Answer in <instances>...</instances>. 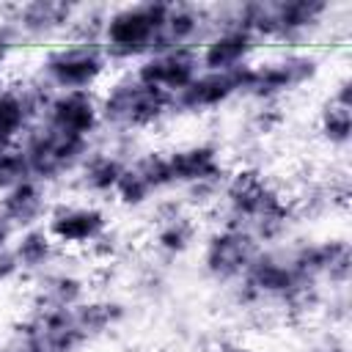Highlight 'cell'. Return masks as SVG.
<instances>
[{"mask_svg":"<svg viewBox=\"0 0 352 352\" xmlns=\"http://www.w3.org/2000/svg\"><path fill=\"white\" fill-rule=\"evenodd\" d=\"M168 3H124L104 14L99 44L113 66H135L140 58L151 55L160 44V28Z\"/></svg>","mask_w":352,"mask_h":352,"instance_id":"obj_4","label":"cell"},{"mask_svg":"<svg viewBox=\"0 0 352 352\" xmlns=\"http://www.w3.org/2000/svg\"><path fill=\"white\" fill-rule=\"evenodd\" d=\"M74 3L63 0H30L16 3L6 8V30L14 36V41H36V44H55L69 36L74 16Z\"/></svg>","mask_w":352,"mask_h":352,"instance_id":"obj_11","label":"cell"},{"mask_svg":"<svg viewBox=\"0 0 352 352\" xmlns=\"http://www.w3.org/2000/svg\"><path fill=\"white\" fill-rule=\"evenodd\" d=\"M11 253L19 264L22 280H30V278H36V275H41L58 264L60 248L55 245V239L50 236V231L44 226H33V228H25L14 236Z\"/></svg>","mask_w":352,"mask_h":352,"instance_id":"obj_25","label":"cell"},{"mask_svg":"<svg viewBox=\"0 0 352 352\" xmlns=\"http://www.w3.org/2000/svg\"><path fill=\"white\" fill-rule=\"evenodd\" d=\"M14 236H16V228L0 214V250H8L11 242H14Z\"/></svg>","mask_w":352,"mask_h":352,"instance_id":"obj_31","label":"cell"},{"mask_svg":"<svg viewBox=\"0 0 352 352\" xmlns=\"http://www.w3.org/2000/svg\"><path fill=\"white\" fill-rule=\"evenodd\" d=\"M16 280H22V272H19V264H16L14 253H11V248L0 250V289L11 286Z\"/></svg>","mask_w":352,"mask_h":352,"instance_id":"obj_28","label":"cell"},{"mask_svg":"<svg viewBox=\"0 0 352 352\" xmlns=\"http://www.w3.org/2000/svg\"><path fill=\"white\" fill-rule=\"evenodd\" d=\"M245 69H231V72H206L201 69L192 82L173 96V116H206L214 113L234 99H242L245 91Z\"/></svg>","mask_w":352,"mask_h":352,"instance_id":"obj_16","label":"cell"},{"mask_svg":"<svg viewBox=\"0 0 352 352\" xmlns=\"http://www.w3.org/2000/svg\"><path fill=\"white\" fill-rule=\"evenodd\" d=\"M44 228L55 239L60 250H80L88 253L107 231H113L110 212L99 201H55Z\"/></svg>","mask_w":352,"mask_h":352,"instance_id":"obj_10","label":"cell"},{"mask_svg":"<svg viewBox=\"0 0 352 352\" xmlns=\"http://www.w3.org/2000/svg\"><path fill=\"white\" fill-rule=\"evenodd\" d=\"M38 121L82 140H94L102 132L99 91H52L44 96Z\"/></svg>","mask_w":352,"mask_h":352,"instance_id":"obj_15","label":"cell"},{"mask_svg":"<svg viewBox=\"0 0 352 352\" xmlns=\"http://www.w3.org/2000/svg\"><path fill=\"white\" fill-rule=\"evenodd\" d=\"M19 146L28 157L30 176L47 187H55L66 179H74L77 168L82 165V160L88 157V151L96 143L63 135V132L41 124V121H36Z\"/></svg>","mask_w":352,"mask_h":352,"instance_id":"obj_7","label":"cell"},{"mask_svg":"<svg viewBox=\"0 0 352 352\" xmlns=\"http://www.w3.org/2000/svg\"><path fill=\"white\" fill-rule=\"evenodd\" d=\"M168 190H170V173H168L165 148H146L129 157L110 201H116L121 209H146L157 201V195Z\"/></svg>","mask_w":352,"mask_h":352,"instance_id":"obj_13","label":"cell"},{"mask_svg":"<svg viewBox=\"0 0 352 352\" xmlns=\"http://www.w3.org/2000/svg\"><path fill=\"white\" fill-rule=\"evenodd\" d=\"M168 157V173H170V190H179L190 195L184 201L187 206H214L223 179L228 173V162L223 160V151L212 140H190L165 148Z\"/></svg>","mask_w":352,"mask_h":352,"instance_id":"obj_6","label":"cell"},{"mask_svg":"<svg viewBox=\"0 0 352 352\" xmlns=\"http://www.w3.org/2000/svg\"><path fill=\"white\" fill-rule=\"evenodd\" d=\"M209 30H212V6L168 3L165 19H162V28H160L157 50H173V47L198 50L201 41L209 36Z\"/></svg>","mask_w":352,"mask_h":352,"instance_id":"obj_21","label":"cell"},{"mask_svg":"<svg viewBox=\"0 0 352 352\" xmlns=\"http://www.w3.org/2000/svg\"><path fill=\"white\" fill-rule=\"evenodd\" d=\"M102 129L116 140L146 135L173 116V99L146 82H140L129 69L107 80L99 91Z\"/></svg>","mask_w":352,"mask_h":352,"instance_id":"obj_2","label":"cell"},{"mask_svg":"<svg viewBox=\"0 0 352 352\" xmlns=\"http://www.w3.org/2000/svg\"><path fill=\"white\" fill-rule=\"evenodd\" d=\"M258 41L236 22L228 19L226 6H212V30L198 47L201 69L206 72H231L239 66H248L256 52Z\"/></svg>","mask_w":352,"mask_h":352,"instance_id":"obj_12","label":"cell"},{"mask_svg":"<svg viewBox=\"0 0 352 352\" xmlns=\"http://www.w3.org/2000/svg\"><path fill=\"white\" fill-rule=\"evenodd\" d=\"M294 264L302 275H308L322 289L330 286L344 292L352 275V245L346 236H324V239H308L289 245Z\"/></svg>","mask_w":352,"mask_h":352,"instance_id":"obj_14","label":"cell"},{"mask_svg":"<svg viewBox=\"0 0 352 352\" xmlns=\"http://www.w3.org/2000/svg\"><path fill=\"white\" fill-rule=\"evenodd\" d=\"M316 138L336 151H344L352 140V82L341 74L316 113Z\"/></svg>","mask_w":352,"mask_h":352,"instance_id":"obj_23","label":"cell"},{"mask_svg":"<svg viewBox=\"0 0 352 352\" xmlns=\"http://www.w3.org/2000/svg\"><path fill=\"white\" fill-rule=\"evenodd\" d=\"M129 157H132V151L126 146H118V143L102 146V143H96L74 173L77 187L91 201H110Z\"/></svg>","mask_w":352,"mask_h":352,"instance_id":"obj_20","label":"cell"},{"mask_svg":"<svg viewBox=\"0 0 352 352\" xmlns=\"http://www.w3.org/2000/svg\"><path fill=\"white\" fill-rule=\"evenodd\" d=\"M214 206L220 212V223L250 231L264 248L283 245L300 220L294 198L258 165L228 168Z\"/></svg>","mask_w":352,"mask_h":352,"instance_id":"obj_1","label":"cell"},{"mask_svg":"<svg viewBox=\"0 0 352 352\" xmlns=\"http://www.w3.org/2000/svg\"><path fill=\"white\" fill-rule=\"evenodd\" d=\"M28 283H30V308H74L91 294L88 278L82 272L58 264L30 278Z\"/></svg>","mask_w":352,"mask_h":352,"instance_id":"obj_22","label":"cell"},{"mask_svg":"<svg viewBox=\"0 0 352 352\" xmlns=\"http://www.w3.org/2000/svg\"><path fill=\"white\" fill-rule=\"evenodd\" d=\"M305 352H349V349H346V341L341 336L330 333V336L316 338L311 346H305Z\"/></svg>","mask_w":352,"mask_h":352,"instance_id":"obj_29","label":"cell"},{"mask_svg":"<svg viewBox=\"0 0 352 352\" xmlns=\"http://www.w3.org/2000/svg\"><path fill=\"white\" fill-rule=\"evenodd\" d=\"M217 352H250V349L245 344H239V341H220Z\"/></svg>","mask_w":352,"mask_h":352,"instance_id":"obj_32","label":"cell"},{"mask_svg":"<svg viewBox=\"0 0 352 352\" xmlns=\"http://www.w3.org/2000/svg\"><path fill=\"white\" fill-rule=\"evenodd\" d=\"M113 69L99 41L91 38H60L36 60L33 80L47 91H99Z\"/></svg>","mask_w":352,"mask_h":352,"instance_id":"obj_3","label":"cell"},{"mask_svg":"<svg viewBox=\"0 0 352 352\" xmlns=\"http://www.w3.org/2000/svg\"><path fill=\"white\" fill-rule=\"evenodd\" d=\"M88 346L72 308H30L11 327V352H82Z\"/></svg>","mask_w":352,"mask_h":352,"instance_id":"obj_8","label":"cell"},{"mask_svg":"<svg viewBox=\"0 0 352 352\" xmlns=\"http://www.w3.org/2000/svg\"><path fill=\"white\" fill-rule=\"evenodd\" d=\"M52 204L55 201L50 198V187L36 179L0 192V214L16 228V234L33 226H44Z\"/></svg>","mask_w":352,"mask_h":352,"instance_id":"obj_24","label":"cell"},{"mask_svg":"<svg viewBox=\"0 0 352 352\" xmlns=\"http://www.w3.org/2000/svg\"><path fill=\"white\" fill-rule=\"evenodd\" d=\"M28 179H33V176H30V165H28V157H25L22 146L3 148L0 151V192L11 190V187H16Z\"/></svg>","mask_w":352,"mask_h":352,"instance_id":"obj_27","label":"cell"},{"mask_svg":"<svg viewBox=\"0 0 352 352\" xmlns=\"http://www.w3.org/2000/svg\"><path fill=\"white\" fill-rule=\"evenodd\" d=\"M261 248L264 245L250 231L231 226V223H217L214 228L201 234L198 264L209 280L234 286L248 272V267L253 264V258L258 256Z\"/></svg>","mask_w":352,"mask_h":352,"instance_id":"obj_9","label":"cell"},{"mask_svg":"<svg viewBox=\"0 0 352 352\" xmlns=\"http://www.w3.org/2000/svg\"><path fill=\"white\" fill-rule=\"evenodd\" d=\"M14 36L6 30V25H0V72L6 69V63L11 60V52H14Z\"/></svg>","mask_w":352,"mask_h":352,"instance_id":"obj_30","label":"cell"},{"mask_svg":"<svg viewBox=\"0 0 352 352\" xmlns=\"http://www.w3.org/2000/svg\"><path fill=\"white\" fill-rule=\"evenodd\" d=\"M201 242V223L195 212L184 201H165L154 209L151 226V245L165 258H179L198 248Z\"/></svg>","mask_w":352,"mask_h":352,"instance_id":"obj_19","label":"cell"},{"mask_svg":"<svg viewBox=\"0 0 352 352\" xmlns=\"http://www.w3.org/2000/svg\"><path fill=\"white\" fill-rule=\"evenodd\" d=\"M322 72V58L308 47L278 50L261 60H250L245 69L242 99L253 104H280L297 91L316 82Z\"/></svg>","mask_w":352,"mask_h":352,"instance_id":"obj_5","label":"cell"},{"mask_svg":"<svg viewBox=\"0 0 352 352\" xmlns=\"http://www.w3.org/2000/svg\"><path fill=\"white\" fill-rule=\"evenodd\" d=\"M129 72L140 82H146L173 99L201 72V60H198V50L173 47V50H157V52L140 58L135 66H129Z\"/></svg>","mask_w":352,"mask_h":352,"instance_id":"obj_18","label":"cell"},{"mask_svg":"<svg viewBox=\"0 0 352 352\" xmlns=\"http://www.w3.org/2000/svg\"><path fill=\"white\" fill-rule=\"evenodd\" d=\"M72 311H74V319H77L80 330L85 333L88 344L116 333L124 324V319H126V305L121 300L104 297V294H88Z\"/></svg>","mask_w":352,"mask_h":352,"instance_id":"obj_26","label":"cell"},{"mask_svg":"<svg viewBox=\"0 0 352 352\" xmlns=\"http://www.w3.org/2000/svg\"><path fill=\"white\" fill-rule=\"evenodd\" d=\"M47 91L30 80L0 82V151L19 146L38 121Z\"/></svg>","mask_w":352,"mask_h":352,"instance_id":"obj_17","label":"cell"}]
</instances>
